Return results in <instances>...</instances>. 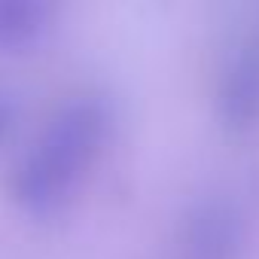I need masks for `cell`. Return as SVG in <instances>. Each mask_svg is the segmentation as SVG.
<instances>
[{"label": "cell", "mask_w": 259, "mask_h": 259, "mask_svg": "<svg viewBox=\"0 0 259 259\" xmlns=\"http://www.w3.org/2000/svg\"><path fill=\"white\" fill-rule=\"evenodd\" d=\"M110 107L95 92L64 98L10 171L7 195L28 217L58 213L89 180L110 138Z\"/></svg>", "instance_id": "6da1fadb"}, {"label": "cell", "mask_w": 259, "mask_h": 259, "mask_svg": "<svg viewBox=\"0 0 259 259\" xmlns=\"http://www.w3.org/2000/svg\"><path fill=\"white\" fill-rule=\"evenodd\" d=\"M213 116L232 135L259 128V31L241 34L217 67Z\"/></svg>", "instance_id": "7a4b0ae2"}, {"label": "cell", "mask_w": 259, "mask_h": 259, "mask_svg": "<svg viewBox=\"0 0 259 259\" xmlns=\"http://www.w3.org/2000/svg\"><path fill=\"white\" fill-rule=\"evenodd\" d=\"M241 241H244V229L229 201L204 198L186 213L183 223L186 259H235Z\"/></svg>", "instance_id": "3957f363"}, {"label": "cell", "mask_w": 259, "mask_h": 259, "mask_svg": "<svg viewBox=\"0 0 259 259\" xmlns=\"http://www.w3.org/2000/svg\"><path fill=\"white\" fill-rule=\"evenodd\" d=\"M58 7L49 0H0V55L22 52L55 28Z\"/></svg>", "instance_id": "277c9868"}, {"label": "cell", "mask_w": 259, "mask_h": 259, "mask_svg": "<svg viewBox=\"0 0 259 259\" xmlns=\"http://www.w3.org/2000/svg\"><path fill=\"white\" fill-rule=\"evenodd\" d=\"M16 116H19V107H16V101H13V95L0 89V141L13 132Z\"/></svg>", "instance_id": "5b68a950"}]
</instances>
